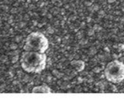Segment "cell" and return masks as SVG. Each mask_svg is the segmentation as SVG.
Segmentation results:
<instances>
[{
	"label": "cell",
	"instance_id": "cell-4",
	"mask_svg": "<svg viewBox=\"0 0 124 102\" xmlns=\"http://www.w3.org/2000/svg\"><path fill=\"white\" fill-rule=\"evenodd\" d=\"M32 92L33 93H50V92H52V89L47 85L44 84V85H39L35 87L32 89Z\"/></svg>",
	"mask_w": 124,
	"mask_h": 102
},
{
	"label": "cell",
	"instance_id": "cell-2",
	"mask_svg": "<svg viewBox=\"0 0 124 102\" xmlns=\"http://www.w3.org/2000/svg\"><path fill=\"white\" fill-rule=\"evenodd\" d=\"M49 47L48 39L40 32H33L27 35L24 45V51H34L45 53Z\"/></svg>",
	"mask_w": 124,
	"mask_h": 102
},
{
	"label": "cell",
	"instance_id": "cell-1",
	"mask_svg": "<svg viewBox=\"0 0 124 102\" xmlns=\"http://www.w3.org/2000/svg\"><path fill=\"white\" fill-rule=\"evenodd\" d=\"M46 61V55L43 52L24 51L21 57V66L26 72L39 73L45 69Z\"/></svg>",
	"mask_w": 124,
	"mask_h": 102
},
{
	"label": "cell",
	"instance_id": "cell-3",
	"mask_svg": "<svg viewBox=\"0 0 124 102\" xmlns=\"http://www.w3.org/2000/svg\"><path fill=\"white\" fill-rule=\"evenodd\" d=\"M104 74L109 81L120 83L124 80V63L120 61H112L107 64Z\"/></svg>",
	"mask_w": 124,
	"mask_h": 102
}]
</instances>
